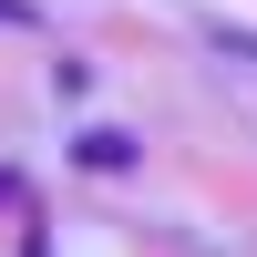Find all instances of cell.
<instances>
[{
    "instance_id": "1",
    "label": "cell",
    "mask_w": 257,
    "mask_h": 257,
    "mask_svg": "<svg viewBox=\"0 0 257 257\" xmlns=\"http://www.w3.org/2000/svg\"><path fill=\"white\" fill-rule=\"evenodd\" d=\"M72 165H82V175H134L144 144H134V134H113V123H82V134H72Z\"/></svg>"
},
{
    "instance_id": "2",
    "label": "cell",
    "mask_w": 257,
    "mask_h": 257,
    "mask_svg": "<svg viewBox=\"0 0 257 257\" xmlns=\"http://www.w3.org/2000/svg\"><path fill=\"white\" fill-rule=\"evenodd\" d=\"M31 21H41L31 0H0V31H31Z\"/></svg>"
},
{
    "instance_id": "3",
    "label": "cell",
    "mask_w": 257,
    "mask_h": 257,
    "mask_svg": "<svg viewBox=\"0 0 257 257\" xmlns=\"http://www.w3.org/2000/svg\"><path fill=\"white\" fill-rule=\"evenodd\" d=\"M216 41H226V52H237V62H257V31H216Z\"/></svg>"
}]
</instances>
